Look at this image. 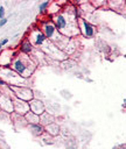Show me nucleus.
Here are the masks:
<instances>
[{"label": "nucleus", "mask_w": 126, "mask_h": 149, "mask_svg": "<svg viewBox=\"0 0 126 149\" xmlns=\"http://www.w3.org/2000/svg\"><path fill=\"white\" fill-rule=\"evenodd\" d=\"M7 42H8V40H7V38H5V40H2V41H1V42H0V44H1V47H2V45H4V44H6V43H7Z\"/></svg>", "instance_id": "12"}, {"label": "nucleus", "mask_w": 126, "mask_h": 149, "mask_svg": "<svg viewBox=\"0 0 126 149\" xmlns=\"http://www.w3.org/2000/svg\"><path fill=\"white\" fill-rule=\"evenodd\" d=\"M4 15H5V8L0 7V19H4Z\"/></svg>", "instance_id": "10"}, {"label": "nucleus", "mask_w": 126, "mask_h": 149, "mask_svg": "<svg viewBox=\"0 0 126 149\" xmlns=\"http://www.w3.org/2000/svg\"><path fill=\"white\" fill-rule=\"evenodd\" d=\"M28 105H29V111L36 115H41L42 113H44V105L42 104V101L36 100V99H32Z\"/></svg>", "instance_id": "1"}, {"label": "nucleus", "mask_w": 126, "mask_h": 149, "mask_svg": "<svg viewBox=\"0 0 126 149\" xmlns=\"http://www.w3.org/2000/svg\"><path fill=\"white\" fill-rule=\"evenodd\" d=\"M83 28H84V35L86 37H92L93 36V34H94L93 27L90 23H88L86 21H84V20H83Z\"/></svg>", "instance_id": "4"}, {"label": "nucleus", "mask_w": 126, "mask_h": 149, "mask_svg": "<svg viewBox=\"0 0 126 149\" xmlns=\"http://www.w3.org/2000/svg\"><path fill=\"white\" fill-rule=\"evenodd\" d=\"M0 85H5V81H4L1 78H0Z\"/></svg>", "instance_id": "13"}, {"label": "nucleus", "mask_w": 126, "mask_h": 149, "mask_svg": "<svg viewBox=\"0 0 126 149\" xmlns=\"http://www.w3.org/2000/svg\"><path fill=\"white\" fill-rule=\"evenodd\" d=\"M49 5V1H44L43 3H41L40 5V7H38V9H40V12H44V9H46V7Z\"/></svg>", "instance_id": "9"}, {"label": "nucleus", "mask_w": 126, "mask_h": 149, "mask_svg": "<svg viewBox=\"0 0 126 149\" xmlns=\"http://www.w3.org/2000/svg\"><path fill=\"white\" fill-rule=\"evenodd\" d=\"M46 40V36L42 34V33H37L36 34V40H35V43L38 45V44H42Z\"/></svg>", "instance_id": "8"}, {"label": "nucleus", "mask_w": 126, "mask_h": 149, "mask_svg": "<svg viewBox=\"0 0 126 149\" xmlns=\"http://www.w3.org/2000/svg\"><path fill=\"white\" fill-rule=\"evenodd\" d=\"M55 30H56V28H55V26L54 24H51V23H47L46 26H44V36L46 37H52V35H54V33H55Z\"/></svg>", "instance_id": "5"}, {"label": "nucleus", "mask_w": 126, "mask_h": 149, "mask_svg": "<svg viewBox=\"0 0 126 149\" xmlns=\"http://www.w3.org/2000/svg\"><path fill=\"white\" fill-rule=\"evenodd\" d=\"M6 22H7L6 19H1V20H0V27H2L4 24H6Z\"/></svg>", "instance_id": "11"}, {"label": "nucleus", "mask_w": 126, "mask_h": 149, "mask_svg": "<svg viewBox=\"0 0 126 149\" xmlns=\"http://www.w3.org/2000/svg\"><path fill=\"white\" fill-rule=\"evenodd\" d=\"M29 128H30V130H32V133L34 135H41L43 133V129H44L43 126L40 125V123H32L29 126Z\"/></svg>", "instance_id": "6"}, {"label": "nucleus", "mask_w": 126, "mask_h": 149, "mask_svg": "<svg viewBox=\"0 0 126 149\" xmlns=\"http://www.w3.org/2000/svg\"><path fill=\"white\" fill-rule=\"evenodd\" d=\"M20 49H21V51L24 52V54L30 52V51H32V44H30V42H29V41H23V42L21 43Z\"/></svg>", "instance_id": "7"}, {"label": "nucleus", "mask_w": 126, "mask_h": 149, "mask_svg": "<svg viewBox=\"0 0 126 149\" xmlns=\"http://www.w3.org/2000/svg\"><path fill=\"white\" fill-rule=\"evenodd\" d=\"M66 27V20L63 15H57L56 16V20H55V28L58 29V30H63L64 28Z\"/></svg>", "instance_id": "3"}, {"label": "nucleus", "mask_w": 126, "mask_h": 149, "mask_svg": "<svg viewBox=\"0 0 126 149\" xmlns=\"http://www.w3.org/2000/svg\"><path fill=\"white\" fill-rule=\"evenodd\" d=\"M0 49H1V44H0Z\"/></svg>", "instance_id": "14"}, {"label": "nucleus", "mask_w": 126, "mask_h": 149, "mask_svg": "<svg viewBox=\"0 0 126 149\" xmlns=\"http://www.w3.org/2000/svg\"><path fill=\"white\" fill-rule=\"evenodd\" d=\"M13 66H14V70H15L19 74H23L24 77H27V76H26V71L28 70V65L23 62V59H21V58L15 59L14 63H13Z\"/></svg>", "instance_id": "2"}]
</instances>
